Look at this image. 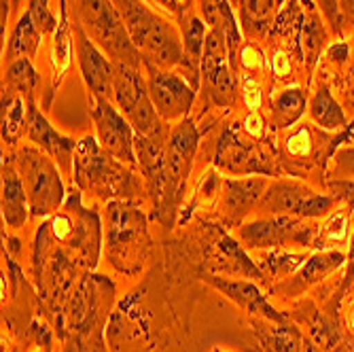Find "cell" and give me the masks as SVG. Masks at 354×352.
<instances>
[{
	"mask_svg": "<svg viewBox=\"0 0 354 352\" xmlns=\"http://www.w3.org/2000/svg\"><path fill=\"white\" fill-rule=\"evenodd\" d=\"M102 225L93 208L81 204L75 189L64 206L41 225L35 242V278L45 297L68 291L77 268L93 270L100 259Z\"/></svg>",
	"mask_w": 354,
	"mask_h": 352,
	"instance_id": "6da1fadb",
	"label": "cell"
},
{
	"mask_svg": "<svg viewBox=\"0 0 354 352\" xmlns=\"http://www.w3.org/2000/svg\"><path fill=\"white\" fill-rule=\"evenodd\" d=\"M73 176L81 191L102 200H127L142 196V183L132 168L109 155L93 136L77 142L73 159Z\"/></svg>",
	"mask_w": 354,
	"mask_h": 352,
	"instance_id": "7a4b0ae2",
	"label": "cell"
},
{
	"mask_svg": "<svg viewBox=\"0 0 354 352\" xmlns=\"http://www.w3.org/2000/svg\"><path fill=\"white\" fill-rule=\"evenodd\" d=\"M142 59L170 71L183 59L180 30L155 13L145 0H113Z\"/></svg>",
	"mask_w": 354,
	"mask_h": 352,
	"instance_id": "3957f363",
	"label": "cell"
},
{
	"mask_svg": "<svg viewBox=\"0 0 354 352\" xmlns=\"http://www.w3.org/2000/svg\"><path fill=\"white\" fill-rule=\"evenodd\" d=\"M151 250L147 214L127 200L106 204V254L111 266L125 274H140Z\"/></svg>",
	"mask_w": 354,
	"mask_h": 352,
	"instance_id": "277c9868",
	"label": "cell"
},
{
	"mask_svg": "<svg viewBox=\"0 0 354 352\" xmlns=\"http://www.w3.org/2000/svg\"><path fill=\"white\" fill-rule=\"evenodd\" d=\"M200 147V130L193 119L178 121L168 136L166 159H164V189L162 198L153 206L155 219L166 230L174 225V216L178 212V204L185 191V183L191 174L193 157Z\"/></svg>",
	"mask_w": 354,
	"mask_h": 352,
	"instance_id": "5b68a950",
	"label": "cell"
},
{
	"mask_svg": "<svg viewBox=\"0 0 354 352\" xmlns=\"http://www.w3.org/2000/svg\"><path fill=\"white\" fill-rule=\"evenodd\" d=\"M77 5L83 28L93 43L109 53L113 62L127 64V66L140 71V64H145V59L132 43L130 32H127L125 21L113 0H77Z\"/></svg>",
	"mask_w": 354,
	"mask_h": 352,
	"instance_id": "8992f818",
	"label": "cell"
},
{
	"mask_svg": "<svg viewBox=\"0 0 354 352\" xmlns=\"http://www.w3.org/2000/svg\"><path fill=\"white\" fill-rule=\"evenodd\" d=\"M15 164L28 194L30 214H55L66 202V187H64L59 166L39 147H21Z\"/></svg>",
	"mask_w": 354,
	"mask_h": 352,
	"instance_id": "52a82bcc",
	"label": "cell"
},
{
	"mask_svg": "<svg viewBox=\"0 0 354 352\" xmlns=\"http://www.w3.org/2000/svg\"><path fill=\"white\" fill-rule=\"evenodd\" d=\"M115 64V77H113V100L121 115L130 121L136 134H155L164 130L166 121L157 115L153 100L149 95L147 79L140 77L138 68L127 66V64Z\"/></svg>",
	"mask_w": 354,
	"mask_h": 352,
	"instance_id": "ba28073f",
	"label": "cell"
},
{
	"mask_svg": "<svg viewBox=\"0 0 354 352\" xmlns=\"http://www.w3.org/2000/svg\"><path fill=\"white\" fill-rule=\"evenodd\" d=\"M318 223H304L299 216L274 214L272 219H257L236 228L234 238L250 250H274L288 244L314 248Z\"/></svg>",
	"mask_w": 354,
	"mask_h": 352,
	"instance_id": "9c48e42d",
	"label": "cell"
},
{
	"mask_svg": "<svg viewBox=\"0 0 354 352\" xmlns=\"http://www.w3.org/2000/svg\"><path fill=\"white\" fill-rule=\"evenodd\" d=\"M335 202L333 196H320L299 180L280 178L266 189L259 208L282 216L320 219L333 212Z\"/></svg>",
	"mask_w": 354,
	"mask_h": 352,
	"instance_id": "30bf717a",
	"label": "cell"
},
{
	"mask_svg": "<svg viewBox=\"0 0 354 352\" xmlns=\"http://www.w3.org/2000/svg\"><path fill=\"white\" fill-rule=\"evenodd\" d=\"M214 166L232 176H274L280 174V162L266 153L259 145H250L240 138V123H232L221 134Z\"/></svg>",
	"mask_w": 354,
	"mask_h": 352,
	"instance_id": "8fae6325",
	"label": "cell"
},
{
	"mask_svg": "<svg viewBox=\"0 0 354 352\" xmlns=\"http://www.w3.org/2000/svg\"><path fill=\"white\" fill-rule=\"evenodd\" d=\"M202 85L206 100L221 109H230L236 102V71L230 59L227 41L218 30L208 28V37L202 55Z\"/></svg>",
	"mask_w": 354,
	"mask_h": 352,
	"instance_id": "7c38bea8",
	"label": "cell"
},
{
	"mask_svg": "<svg viewBox=\"0 0 354 352\" xmlns=\"http://www.w3.org/2000/svg\"><path fill=\"white\" fill-rule=\"evenodd\" d=\"M142 66L147 68V87L157 115L164 121L187 119V113L191 111L198 95L191 83L180 73L157 68L155 64L145 62Z\"/></svg>",
	"mask_w": 354,
	"mask_h": 352,
	"instance_id": "4fadbf2b",
	"label": "cell"
},
{
	"mask_svg": "<svg viewBox=\"0 0 354 352\" xmlns=\"http://www.w3.org/2000/svg\"><path fill=\"white\" fill-rule=\"evenodd\" d=\"M91 119L95 123V134H98L100 147L109 155L119 159V162L127 166H136L138 164L136 149H134L136 132L130 125V121L121 115V111L113 106V102L106 98H93Z\"/></svg>",
	"mask_w": 354,
	"mask_h": 352,
	"instance_id": "5bb4252c",
	"label": "cell"
},
{
	"mask_svg": "<svg viewBox=\"0 0 354 352\" xmlns=\"http://www.w3.org/2000/svg\"><path fill=\"white\" fill-rule=\"evenodd\" d=\"M75 47L79 68L89 87L93 98H106L113 100V77H115V64L106 57V53L93 43L87 35L81 21H75Z\"/></svg>",
	"mask_w": 354,
	"mask_h": 352,
	"instance_id": "9a60e30c",
	"label": "cell"
},
{
	"mask_svg": "<svg viewBox=\"0 0 354 352\" xmlns=\"http://www.w3.org/2000/svg\"><path fill=\"white\" fill-rule=\"evenodd\" d=\"M178 30L183 41V59H180V75L191 83V87L200 91L202 87V55L208 37V28L202 15L193 11L191 0H185L178 15Z\"/></svg>",
	"mask_w": 354,
	"mask_h": 352,
	"instance_id": "2e32d148",
	"label": "cell"
},
{
	"mask_svg": "<svg viewBox=\"0 0 354 352\" xmlns=\"http://www.w3.org/2000/svg\"><path fill=\"white\" fill-rule=\"evenodd\" d=\"M268 189L266 176H238L221 183V219L227 228H240L248 212L259 206Z\"/></svg>",
	"mask_w": 354,
	"mask_h": 352,
	"instance_id": "e0dca14e",
	"label": "cell"
},
{
	"mask_svg": "<svg viewBox=\"0 0 354 352\" xmlns=\"http://www.w3.org/2000/svg\"><path fill=\"white\" fill-rule=\"evenodd\" d=\"M26 102H28V117H26L28 140L35 142L41 151H45L59 166L62 172L73 174V159H75L77 142L55 130V127L45 119V115L37 109L35 98H30Z\"/></svg>",
	"mask_w": 354,
	"mask_h": 352,
	"instance_id": "ac0fdd59",
	"label": "cell"
},
{
	"mask_svg": "<svg viewBox=\"0 0 354 352\" xmlns=\"http://www.w3.org/2000/svg\"><path fill=\"white\" fill-rule=\"evenodd\" d=\"M342 266H346V254L342 250H318V252L310 254L306 263L293 276L280 280L272 291L284 299L304 295L310 286L318 284L320 280H325L329 274H333Z\"/></svg>",
	"mask_w": 354,
	"mask_h": 352,
	"instance_id": "d6986e66",
	"label": "cell"
},
{
	"mask_svg": "<svg viewBox=\"0 0 354 352\" xmlns=\"http://www.w3.org/2000/svg\"><path fill=\"white\" fill-rule=\"evenodd\" d=\"M202 280L208 282L210 286H214L216 291H221L225 297L232 299L236 306L244 308L248 314L266 318V321H272V323L288 321L286 314H282L280 310H276L268 302V297L263 295V291L259 289V286L248 282V280H232V278H223V276H216V274H204Z\"/></svg>",
	"mask_w": 354,
	"mask_h": 352,
	"instance_id": "ffe728a7",
	"label": "cell"
},
{
	"mask_svg": "<svg viewBox=\"0 0 354 352\" xmlns=\"http://www.w3.org/2000/svg\"><path fill=\"white\" fill-rule=\"evenodd\" d=\"M291 318L301 323L308 329L310 340L323 350H329V352L342 350L346 342L344 331H342V321H335V318L325 314V310H318L312 302L297 306L295 312H291Z\"/></svg>",
	"mask_w": 354,
	"mask_h": 352,
	"instance_id": "44dd1931",
	"label": "cell"
},
{
	"mask_svg": "<svg viewBox=\"0 0 354 352\" xmlns=\"http://www.w3.org/2000/svg\"><path fill=\"white\" fill-rule=\"evenodd\" d=\"M200 13L208 28L218 30L227 41L232 66L238 73V53L242 49V30L230 0H200Z\"/></svg>",
	"mask_w": 354,
	"mask_h": 352,
	"instance_id": "7402d4cb",
	"label": "cell"
},
{
	"mask_svg": "<svg viewBox=\"0 0 354 352\" xmlns=\"http://www.w3.org/2000/svg\"><path fill=\"white\" fill-rule=\"evenodd\" d=\"M30 214L28 194L13 157H3V219L11 230H19Z\"/></svg>",
	"mask_w": 354,
	"mask_h": 352,
	"instance_id": "603a6c76",
	"label": "cell"
},
{
	"mask_svg": "<svg viewBox=\"0 0 354 352\" xmlns=\"http://www.w3.org/2000/svg\"><path fill=\"white\" fill-rule=\"evenodd\" d=\"M216 250L218 254L212 259L214 261V268L218 272H225L230 276H236V278H252V280H268L263 270L259 266H254L250 261V257L246 254L244 246L230 234H223L216 238Z\"/></svg>",
	"mask_w": 354,
	"mask_h": 352,
	"instance_id": "cb8c5ba5",
	"label": "cell"
},
{
	"mask_svg": "<svg viewBox=\"0 0 354 352\" xmlns=\"http://www.w3.org/2000/svg\"><path fill=\"white\" fill-rule=\"evenodd\" d=\"M254 335L259 340V350L261 352H299L304 337L297 325L291 321L284 323H272L266 318L252 321Z\"/></svg>",
	"mask_w": 354,
	"mask_h": 352,
	"instance_id": "d4e9b609",
	"label": "cell"
},
{
	"mask_svg": "<svg viewBox=\"0 0 354 352\" xmlns=\"http://www.w3.org/2000/svg\"><path fill=\"white\" fill-rule=\"evenodd\" d=\"M301 5H304V24L299 30V51L308 71H312L320 51H323L327 43V28L316 9L318 5H314V0H301Z\"/></svg>",
	"mask_w": 354,
	"mask_h": 352,
	"instance_id": "484cf974",
	"label": "cell"
},
{
	"mask_svg": "<svg viewBox=\"0 0 354 352\" xmlns=\"http://www.w3.org/2000/svg\"><path fill=\"white\" fill-rule=\"evenodd\" d=\"M286 0H238L240 24L248 37L257 39L270 35Z\"/></svg>",
	"mask_w": 354,
	"mask_h": 352,
	"instance_id": "4316f807",
	"label": "cell"
},
{
	"mask_svg": "<svg viewBox=\"0 0 354 352\" xmlns=\"http://www.w3.org/2000/svg\"><path fill=\"white\" fill-rule=\"evenodd\" d=\"M308 104V93L299 87H288L276 93L270 102V113H272V127L276 130H284V127L295 125Z\"/></svg>",
	"mask_w": 354,
	"mask_h": 352,
	"instance_id": "83f0119b",
	"label": "cell"
},
{
	"mask_svg": "<svg viewBox=\"0 0 354 352\" xmlns=\"http://www.w3.org/2000/svg\"><path fill=\"white\" fill-rule=\"evenodd\" d=\"M310 117H312L314 125H318L320 130H327V132L344 130V127L348 125L344 109L337 104V100L333 98L329 87H318V91L312 95Z\"/></svg>",
	"mask_w": 354,
	"mask_h": 352,
	"instance_id": "f1b7e54d",
	"label": "cell"
},
{
	"mask_svg": "<svg viewBox=\"0 0 354 352\" xmlns=\"http://www.w3.org/2000/svg\"><path fill=\"white\" fill-rule=\"evenodd\" d=\"M41 39H43V35L39 32V28L35 26V21H32L30 13L26 11L17 19V24H15V28L11 32V37H9L7 62L11 64V62H15L19 57H30L32 59V57L37 55V51H39Z\"/></svg>",
	"mask_w": 354,
	"mask_h": 352,
	"instance_id": "f546056e",
	"label": "cell"
},
{
	"mask_svg": "<svg viewBox=\"0 0 354 352\" xmlns=\"http://www.w3.org/2000/svg\"><path fill=\"white\" fill-rule=\"evenodd\" d=\"M28 102L24 95L3 85V140L7 145H15L26 132Z\"/></svg>",
	"mask_w": 354,
	"mask_h": 352,
	"instance_id": "4dcf8cb0",
	"label": "cell"
},
{
	"mask_svg": "<svg viewBox=\"0 0 354 352\" xmlns=\"http://www.w3.org/2000/svg\"><path fill=\"white\" fill-rule=\"evenodd\" d=\"M350 212H352V208L346 204V206L333 210L327 216L325 223H318V236H316V242H314L316 250H337V248H331V246H337V244L346 242Z\"/></svg>",
	"mask_w": 354,
	"mask_h": 352,
	"instance_id": "1f68e13d",
	"label": "cell"
},
{
	"mask_svg": "<svg viewBox=\"0 0 354 352\" xmlns=\"http://www.w3.org/2000/svg\"><path fill=\"white\" fill-rule=\"evenodd\" d=\"M314 132H312V127L310 123L306 125H299L297 130L291 134V136H286L284 140V153L291 157V162H308L306 157H310V162H320V164H325V157L323 153H318L316 151V145H314ZM310 166V164H308Z\"/></svg>",
	"mask_w": 354,
	"mask_h": 352,
	"instance_id": "d6a6232c",
	"label": "cell"
},
{
	"mask_svg": "<svg viewBox=\"0 0 354 352\" xmlns=\"http://www.w3.org/2000/svg\"><path fill=\"white\" fill-rule=\"evenodd\" d=\"M310 254H299V252H286L280 248L270 250L266 257L261 259V270L266 274V278H276V280H284L288 276H293Z\"/></svg>",
	"mask_w": 354,
	"mask_h": 352,
	"instance_id": "836d02e7",
	"label": "cell"
},
{
	"mask_svg": "<svg viewBox=\"0 0 354 352\" xmlns=\"http://www.w3.org/2000/svg\"><path fill=\"white\" fill-rule=\"evenodd\" d=\"M3 85L17 91L19 95H24L26 100H30L32 91H35L37 85H39V73H37L35 66H32V59L30 57H19V59L11 62Z\"/></svg>",
	"mask_w": 354,
	"mask_h": 352,
	"instance_id": "e575fe53",
	"label": "cell"
},
{
	"mask_svg": "<svg viewBox=\"0 0 354 352\" xmlns=\"http://www.w3.org/2000/svg\"><path fill=\"white\" fill-rule=\"evenodd\" d=\"M354 284V232L350 236V246H348V254H346V272H344V278L337 286V291L335 295L327 302L325 306V314H329L331 318H335V321H342V316H339V306L344 302V297L348 295L350 291V286Z\"/></svg>",
	"mask_w": 354,
	"mask_h": 352,
	"instance_id": "d590c367",
	"label": "cell"
},
{
	"mask_svg": "<svg viewBox=\"0 0 354 352\" xmlns=\"http://www.w3.org/2000/svg\"><path fill=\"white\" fill-rule=\"evenodd\" d=\"M26 11L30 13L32 21H35V26L39 28V32H41L43 37L51 35V32L55 30L57 21H55V15L47 7V0H30Z\"/></svg>",
	"mask_w": 354,
	"mask_h": 352,
	"instance_id": "8d00e7d4",
	"label": "cell"
},
{
	"mask_svg": "<svg viewBox=\"0 0 354 352\" xmlns=\"http://www.w3.org/2000/svg\"><path fill=\"white\" fill-rule=\"evenodd\" d=\"M333 176L337 178H354V147L337 149L333 155Z\"/></svg>",
	"mask_w": 354,
	"mask_h": 352,
	"instance_id": "74e56055",
	"label": "cell"
},
{
	"mask_svg": "<svg viewBox=\"0 0 354 352\" xmlns=\"http://www.w3.org/2000/svg\"><path fill=\"white\" fill-rule=\"evenodd\" d=\"M316 5L320 7V13L327 17V24L335 35H342V24H344V11L339 0H316Z\"/></svg>",
	"mask_w": 354,
	"mask_h": 352,
	"instance_id": "f35d334b",
	"label": "cell"
},
{
	"mask_svg": "<svg viewBox=\"0 0 354 352\" xmlns=\"http://www.w3.org/2000/svg\"><path fill=\"white\" fill-rule=\"evenodd\" d=\"M331 196L339 202H346L350 208H354V178H333L327 183Z\"/></svg>",
	"mask_w": 354,
	"mask_h": 352,
	"instance_id": "ab89813d",
	"label": "cell"
},
{
	"mask_svg": "<svg viewBox=\"0 0 354 352\" xmlns=\"http://www.w3.org/2000/svg\"><path fill=\"white\" fill-rule=\"evenodd\" d=\"M238 64L242 68H248V71H254V68H263V53L261 49H257L252 43H246L242 45L240 53H238Z\"/></svg>",
	"mask_w": 354,
	"mask_h": 352,
	"instance_id": "60d3db41",
	"label": "cell"
},
{
	"mask_svg": "<svg viewBox=\"0 0 354 352\" xmlns=\"http://www.w3.org/2000/svg\"><path fill=\"white\" fill-rule=\"evenodd\" d=\"M272 68H274V75H276L278 79H286L288 75H291L293 64H291V57H288V53L276 51L274 57H272Z\"/></svg>",
	"mask_w": 354,
	"mask_h": 352,
	"instance_id": "b9f144b4",
	"label": "cell"
},
{
	"mask_svg": "<svg viewBox=\"0 0 354 352\" xmlns=\"http://www.w3.org/2000/svg\"><path fill=\"white\" fill-rule=\"evenodd\" d=\"M244 132L246 134H250L252 138H263V130H266V127H263V119L259 117V113H250L246 119H244Z\"/></svg>",
	"mask_w": 354,
	"mask_h": 352,
	"instance_id": "7bdbcfd3",
	"label": "cell"
},
{
	"mask_svg": "<svg viewBox=\"0 0 354 352\" xmlns=\"http://www.w3.org/2000/svg\"><path fill=\"white\" fill-rule=\"evenodd\" d=\"M329 57H331L333 62H337V64L346 62V57H348V45H346L344 41L331 45V47H329Z\"/></svg>",
	"mask_w": 354,
	"mask_h": 352,
	"instance_id": "ee69618b",
	"label": "cell"
},
{
	"mask_svg": "<svg viewBox=\"0 0 354 352\" xmlns=\"http://www.w3.org/2000/svg\"><path fill=\"white\" fill-rule=\"evenodd\" d=\"M155 3L162 7L164 11H168V13H172V15H178V11H180V7H183V3L185 0H155Z\"/></svg>",
	"mask_w": 354,
	"mask_h": 352,
	"instance_id": "f6af8a7d",
	"label": "cell"
},
{
	"mask_svg": "<svg viewBox=\"0 0 354 352\" xmlns=\"http://www.w3.org/2000/svg\"><path fill=\"white\" fill-rule=\"evenodd\" d=\"M299 352H327V350H323L318 344H314L310 337H306V340H304V344H301V350H299Z\"/></svg>",
	"mask_w": 354,
	"mask_h": 352,
	"instance_id": "bcb514c9",
	"label": "cell"
},
{
	"mask_svg": "<svg viewBox=\"0 0 354 352\" xmlns=\"http://www.w3.org/2000/svg\"><path fill=\"white\" fill-rule=\"evenodd\" d=\"M3 39H5V30H7V21H9V0H3Z\"/></svg>",
	"mask_w": 354,
	"mask_h": 352,
	"instance_id": "7dc6e473",
	"label": "cell"
},
{
	"mask_svg": "<svg viewBox=\"0 0 354 352\" xmlns=\"http://www.w3.org/2000/svg\"><path fill=\"white\" fill-rule=\"evenodd\" d=\"M348 321H350V327L354 329V304H352V308H350V316H348Z\"/></svg>",
	"mask_w": 354,
	"mask_h": 352,
	"instance_id": "c3c4849f",
	"label": "cell"
},
{
	"mask_svg": "<svg viewBox=\"0 0 354 352\" xmlns=\"http://www.w3.org/2000/svg\"><path fill=\"white\" fill-rule=\"evenodd\" d=\"M346 13H350V15H352V17H354V0H352V3H350V5H348V9H346V11H344V17H346Z\"/></svg>",
	"mask_w": 354,
	"mask_h": 352,
	"instance_id": "681fc988",
	"label": "cell"
},
{
	"mask_svg": "<svg viewBox=\"0 0 354 352\" xmlns=\"http://www.w3.org/2000/svg\"><path fill=\"white\" fill-rule=\"evenodd\" d=\"M350 3H352V0H342V9H344V11H346V9H348V5H350Z\"/></svg>",
	"mask_w": 354,
	"mask_h": 352,
	"instance_id": "f907efd6",
	"label": "cell"
},
{
	"mask_svg": "<svg viewBox=\"0 0 354 352\" xmlns=\"http://www.w3.org/2000/svg\"><path fill=\"white\" fill-rule=\"evenodd\" d=\"M149 350H151V348H147V350H142V352H149Z\"/></svg>",
	"mask_w": 354,
	"mask_h": 352,
	"instance_id": "816d5d0a",
	"label": "cell"
}]
</instances>
